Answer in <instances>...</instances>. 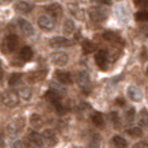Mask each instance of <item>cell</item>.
<instances>
[{
    "label": "cell",
    "instance_id": "6da1fadb",
    "mask_svg": "<svg viewBox=\"0 0 148 148\" xmlns=\"http://www.w3.org/2000/svg\"><path fill=\"white\" fill-rule=\"evenodd\" d=\"M88 13H90V18L94 22H103L109 16V10L105 7H91Z\"/></svg>",
    "mask_w": 148,
    "mask_h": 148
},
{
    "label": "cell",
    "instance_id": "7a4b0ae2",
    "mask_svg": "<svg viewBox=\"0 0 148 148\" xmlns=\"http://www.w3.org/2000/svg\"><path fill=\"white\" fill-rule=\"evenodd\" d=\"M1 101L7 108H14L20 101V95L13 90H7L1 95Z\"/></svg>",
    "mask_w": 148,
    "mask_h": 148
},
{
    "label": "cell",
    "instance_id": "3957f363",
    "mask_svg": "<svg viewBox=\"0 0 148 148\" xmlns=\"http://www.w3.org/2000/svg\"><path fill=\"white\" fill-rule=\"evenodd\" d=\"M23 127H25V120H23L22 117L17 118V120H14V121H12V122H10L9 125L7 126V134H8V136H12V138L17 136L18 134H20L21 131L23 130Z\"/></svg>",
    "mask_w": 148,
    "mask_h": 148
},
{
    "label": "cell",
    "instance_id": "277c9868",
    "mask_svg": "<svg viewBox=\"0 0 148 148\" xmlns=\"http://www.w3.org/2000/svg\"><path fill=\"white\" fill-rule=\"evenodd\" d=\"M44 97H46V100L48 103H51V104H53L55 107H56L59 113L64 112V107L61 105V97H60V95L57 94L55 90H48V91L44 94Z\"/></svg>",
    "mask_w": 148,
    "mask_h": 148
},
{
    "label": "cell",
    "instance_id": "5b68a950",
    "mask_svg": "<svg viewBox=\"0 0 148 148\" xmlns=\"http://www.w3.org/2000/svg\"><path fill=\"white\" fill-rule=\"evenodd\" d=\"M69 61V56H68L66 52L62 51H57L51 53V62L56 66H65Z\"/></svg>",
    "mask_w": 148,
    "mask_h": 148
},
{
    "label": "cell",
    "instance_id": "8992f818",
    "mask_svg": "<svg viewBox=\"0 0 148 148\" xmlns=\"http://www.w3.org/2000/svg\"><path fill=\"white\" fill-rule=\"evenodd\" d=\"M108 61H109V56H108V51L105 49H99L95 53V62L101 70H107Z\"/></svg>",
    "mask_w": 148,
    "mask_h": 148
},
{
    "label": "cell",
    "instance_id": "52a82bcc",
    "mask_svg": "<svg viewBox=\"0 0 148 148\" xmlns=\"http://www.w3.org/2000/svg\"><path fill=\"white\" fill-rule=\"evenodd\" d=\"M75 79H77V83H78L79 88L83 90L84 92H88L91 90V81H90V77L86 72H79L77 74Z\"/></svg>",
    "mask_w": 148,
    "mask_h": 148
},
{
    "label": "cell",
    "instance_id": "ba28073f",
    "mask_svg": "<svg viewBox=\"0 0 148 148\" xmlns=\"http://www.w3.org/2000/svg\"><path fill=\"white\" fill-rule=\"evenodd\" d=\"M18 46V38L14 34H9V35L5 36L4 42H3V48H4V52H13Z\"/></svg>",
    "mask_w": 148,
    "mask_h": 148
},
{
    "label": "cell",
    "instance_id": "9c48e42d",
    "mask_svg": "<svg viewBox=\"0 0 148 148\" xmlns=\"http://www.w3.org/2000/svg\"><path fill=\"white\" fill-rule=\"evenodd\" d=\"M38 25L42 30L52 31L55 29V20L49 16H42V17L38 18Z\"/></svg>",
    "mask_w": 148,
    "mask_h": 148
},
{
    "label": "cell",
    "instance_id": "30bf717a",
    "mask_svg": "<svg viewBox=\"0 0 148 148\" xmlns=\"http://www.w3.org/2000/svg\"><path fill=\"white\" fill-rule=\"evenodd\" d=\"M49 46L53 48H64V47L73 46V42L69 40L68 38H64V36H53L49 40Z\"/></svg>",
    "mask_w": 148,
    "mask_h": 148
},
{
    "label": "cell",
    "instance_id": "8fae6325",
    "mask_svg": "<svg viewBox=\"0 0 148 148\" xmlns=\"http://www.w3.org/2000/svg\"><path fill=\"white\" fill-rule=\"evenodd\" d=\"M46 12L49 14V17L57 20V18H60L62 16L64 10H62V7L59 4V3H52V4H49L46 7Z\"/></svg>",
    "mask_w": 148,
    "mask_h": 148
},
{
    "label": "cell",
    "instance_id": "7c38bea8",
    "mask_svg": "<svg viewBox=\"0 0 148 148\" xmlns=\"http://www.w3.org/2000/svg\"><path fill=\"white\" fill-rule=\"evenodd\" d=\"M43 138H44V142H46V144L48 147H55L57 144V142H59V139H57V135L55 134L53 130H51V129H46V130L43 131Z\"/></svg>",
    "mask_w": 148,
    "mask_h": 148
},
{
    "label": "cell",
    "instance_id": "4fadbf2b",
    "mask_svg": "<svg viewBox=\"0 0 148 148\" xmlns=\"http://www.w3.org/2000/svg\"><path fill=\"white\" fill-rule=\"evenodd\" d=\"M17 23H18V27H20V30L22 31L23 35L31 36L34 34V27H33V25H31L29 21L23 20V18H20V20L17 21Z\"/></svg>",
    "mask_w": 148,
    "mask_h": 148
},
{
    "label": "cell",
    "instance_id": "5bb4252c",
    "mask_svg": "<svg viewBox=\"0 0 148 148\" xmlns=\"http://www.w3.org/2000/svg\"><path fill=\"white\" fill-rule=\"evenodd\" d=\"M27 138H29V140H30V143L34 144L35 147H38V148L44 147V143H46V142H44L43 135H40V134L36 133V131H31V133L27 135Z\"/></svg>",
    "mask_w": 148,
    "mask_h": 148
},
{
    "label": "cell",
    "instance_id": "9a60e30c",
    "mask_svg": "<svg viewBox=\"0 0 148 148\" xmlns=\"http://www.w3.org/2000/svg\"><path fill=\"white\" fill-rule=\"evenodd\" d=\"M127 96L130 100L133 101H142L143 99V94H142V90L136 86H129L127 88Z\"/></svg>",
    "mask_w": 148,
    "mask_h": 148
},
{
    "label": "cell",
    "instance_id": "2e32d148",
    "mask_svg": "<svg viewBox=\"0 0 148 148\" xmlns=\"http://www.w3.org/2000/svg\"><path fill=\"white\" fill-rule=\"evenodd\" d=\"M18 57H20L22 61H31V60H33V57H34L33 48H31V47H29V46L22 47V48H21V51H20Z\"/></svg>",
    "mask_w": 148,
    "mask_h": 148
},
{
    "label": "cell",
    "instance_id": "e0dca14e",
    "mask_svg": "<svg viewBox=\"0 0 148 148\" xmlns=\"http://www.w3.org/2000/svg\"><path fill=\"white\" fill-rule=\"evenodd\" d=\"M69 12L77 20H84V10L78 4H69Z\"/></svg>",
    "mask_w": 148,
    "mask_h": 148
},
{
    "label": "cell",
    "instance_id": "ac0fdd59",
    "mask_svg": "<svg viewBox=\"0 0 148 148\" xmlns=\"http://www.w3.org/2000/svg\"><path fill=\"white\" fill-rule=\"evenodd\" d=\"M55 77H56L57 81L62 84H70L73 81L72 75H70L68 72H62V70H57V72L55 73Z\"/></svg>",
    "mask_w": 148,
    "mask_h": 148
},
{
    "label": "cell",
    "instance_id": "d6986e66",
    "mask_svg": "<svg viewBox=\"0 0 148 148\" xmlns=\"http://www.w3.org/2000/svg\"><path fill=\"white\" fill-rule=\"evenodd\" d=\"M16 10L20 13H23V14H26V13L31 12V9H33V5L30 4V3L27 1H23V0H21V1H18L17 4L14 5Z\"/></svg>",
    "mask_w": 148,
    "mask_h": 148
},
{
    "label": "cell",
    "instance_id": "ffe728a7",
    "mask_svg": "<svg viewBox=\"0 0 148 148\" xmlns=\"http://www.w3.org/2000/svg\"><path fill=\"white\" fill-rule=\"evenodd\" d=\"M44 77H46V70H36V72H33L27 75V81L31 82V83H35L38 81H43Z\"/></svg>",
    "mask_w": 148,
    "mask_h": 148
},
{
    "label": "cell",
    "instance_id": "44dd1931",
    "mask_svg": "<svg viewBox=\"0 0 148 148\" xmlns=\"http://www.w3.org/2000/svg\"><path fill=\"white\" fill-rule=\"evenodd\" d=\"M110 142H112V146L114 148H127V142L120 135H114Z\"/></svg>",
    "mask_w": 148,
    "mask_h": 148
},
{
    "label": "cell",
    "instance_id": "7402d4cb",
    "mask_svg": "<svg viewBox=\"0 0 148 148\" xmlns=\"http://www.w3.org/2000/svg\"><path fill=\"white\" fill-rule=\"evenodd\" d=\"M91 121L92 123H94L95 126H97V127H103L104 126V117H103V114L100 112H94L91 114Z\"/></svg>",
    "mask_w": 148,
    "mask_h": 148
},
{
    "label": "cell",
    "instance_id": "603a6c76",
    "mask_svg": "<svg viewBox=\"0 0 148 148\" xmlns=\"http://www.w3.org/2000/svg\"><path fill=\"white\" fill-rule=\"evenodd\" d=\"M103 38L105 39V40L110 42V43H118V44H122V40L120 39V36L117 35V34L112 33V31H107V33L103 34Z\"/></svg>",
    "mask_w": 148,
    "mask_h": 148
},
{
    "label": "cell",
    "instance_id": "cb8c5ba5",
    "mask_svg": "<svg viewBox=\"0 0 148 148\" xmlns=\"http://www.w3.org/2000/svg\"><path fill=\"white\" fill-rule=\"evenodd\" d=\"M103 139L99 134H95L94 136L91 138L90 140V144H88V148H103Z\"/></svg>",
    "mask_w": 148,
    "mask_h": 148
},
{
    "label": "cell",
    "instance_id": "d4e9b609",
    "mask_svg": "<svg viewBox=\"0 0 148 148\" xmlns=\"http://www.w3.org/2000/svg\"><path fill=\"white\" fill-rule=\"evenodd\" d=\"M18 95H20V99H22V100H30L33 92H31L30 87L23 86V87H21V88L18 90Z\"/></svg>",
    "mask_w": 148,
    "mask_h": 148
},
{
    "label": "cell",
    "instance_id": "484cf974",
    "mask_svg": "<svg viewBox=\"0 0 148 148\" xmlns=\"http://www.w3.org/2000/svg\"><path fill=\"white\" fill-rule=\"evenodd\" d=\"M30 125L33 126L34 129H40L43 126V118L39 114H33L30 117Z\"/></svg>",
    "mask_w": 148,
    "mask_h": 148
},
{
    "label": "cell",
    "instance_id": "4316f807",
    "mask_svg": "<svg viewBox=\"0 0 148 148\" xmlns=\"http://www.w3.org/2000/svg\"><path fill=\"white\" fill-rule=\"evenodd\" d=\"M21 78H22V75H21L20 73L10 74L9 79H8V84H9V86H17V84L21 82Z\"/></svg>",
    "mask_w": 148,
    "mask_h": 148
},
{
    "label": "cell",
    "instance_id": "83f0119b",
    "mask_svg": "<svg viewBox=\"0 0 148 148\" xmlns=\"http://www.w3.org/2000/svg\"><path fill=\"white\" fill-rule=\"evenodd\" d=\"M138 122L140 126H147L148 125V112L147 109H142L140 113H139V118Z\"/></svg>",
    "mask_w": 148,
    "mask_h": 148
},
{
    "label": "cell",
    "instance_id": "f1b7e54d",
    "mask_svg": "<svg viewBox=\"0 0 148 148\" xmlns=\"http://www.w3.org/2000/svg\"><path fill=\"white\" fill-rule=\"evenodd\" d=\"M94 49H95V46L90 40H83L82 42V51H83V53L88 55V53H91Z\"/></svg>",
    "mask_w": 148,
    "mask_h": 148
},
{
    "label": "cell",
    "instance_id": "f546056e",
    "mask_svg": "<svg viewBox=\"0 0 148 148\" xmlns=\"http://www.w3.org/2000/svg\"><path fill=\"white\" fill-rule=\"evenodd\" d=\"M74 30H75V25H74V22L72 20H66L64 23V33L68 34V35H70L72 33H74Z\"/></svg>",
    "mask_w": 148,
    "mask_h": 148
},
{
    "label": "cell",
    "instance_id": "4dcf8cb0",
    "mask_svg": "<svg viewBox=\"0 0 148 148\" xmlns=\"http://www.w3.org/2000/svg\"><path fill=\"white\" fill-rule=\"evenodd\" d=\"M127 134L131 138H140L143 135V131H142L140 127H130L127 130Z\"/></svg>",
    "mask_w": 148,
    "mask_h": 148
},
{
    "label": "cell",
    "instance_id": "1f68e13d",
    "mask_svg": "<svg viewBox=\"0 0 148 148\" xmlns=\"http://www.w3.org/2000/svg\"><path fill=\"white\" fill-rule=\"evenodd\" d=\"M135 20L139 22H148V12H144V10L138 12L135 14Z\"/></svg>",
    "mask_w": 148,
    "mask_h": 148
},
{
    "label": "cell",
    "instance_id": "d6a6232c",
    "mask_svg": "<svg viewBox=\"0 0 148 148\" xmlns=\"http://www.w3.org/2000/svg\"><path fill=\"white\" fill-rule=\"evenodd\" d=\"M126 120H127V122H133L134 121V117H135V109L134 108H130L129 110H126Z\"/></svg>",
    "mask_w": 148,
    "mask_h": 148
},
{
    "label": "cell",
    "instance_id": "836d02e7",
    "mask_svg": "<svg viewBox=\"0 0 148 148\" xmlns=\"http://www.w3.org/2000/svg\"><path fill=\"white\" fill-rule=\"evenodd\" d=\"M110 120H112V122L114 123L116 127H118V126H120V118H118V113L117 112H112V113H110Z\"/></svg>",
    "mask_w": 148,
    "mask_h": 148
},
{
    "label": "cell",
    "instance_id": "e575fe53",
    "mask_svg": "<svg viewBox=\"0 0 148 148\" xmlns=\"http://www.w3.org/2000/svg\"><path fill=\"white\" fill-rule=\"evenodd\" d=\"M27 147L29 144L25 140H21V139H18V140H16L13 143V148H27Z\"/></svg>",
    "mask_w": 148,
    "mask_h": 148
},
{
    "label": "cell",
    "instance_id": "d590c367",
    "mask_svg": "<svg viewBox=\"0 0 148 148\" xmlns=\"http://www.w3.org/2000/svg\"><path fill=\"white\" fill-rule=\"evenodd\" d=\"M133 148H148V143L147 142H138L136 144H134Z\"/></svg>",
    "mask_w": 148,
    "mask_h": 148
},
{
    "label": "cell",
    "instance_id": "8d00e7d4",
    "mask_svg": "<svg viewBox=\"0 0 148 148\" xmlns=\"http://www.w3.org/2000/svg\"><path fill=\"white\" fill-rule=\"evenodd\" d=\"M94 3H99V4H103V5H110L112 4V0H91Z\"/></svg>",
    "mask_w": 148,
    "mask_h": 148
},
{
    "label": "cell",
    "instance_id": "74e56055",
    "mask_svg": "<svg viewBox=\"0 0 148 148\" xmlns=\"http://www.w3.org/2000/svg\"><path fill=\"white\" fill-rule=\"evenodd\" d=\"M135 4L139 7H144V5H148V0H135Z\"/></svg>",
    "mask_w": 148,
    "mask_h": 148
},
{
    "label": "cell",
    "instance_id": "f35d334b",
    "mask_svg": "<svg viewBox=\"0 0 148 148\" xmlns=\"http://www.w3.org/2000/svg\"><path fill=\"white\" fill-rule=\"evenodd\" d=\"M116 104L120 105V107H123V105H125V99H122V97H117V99H116Z\"/></svg>",
    "mask_w": 148,
    "mask_h": 148
},
{
    "label": "cell",
    "instance_id": "ab89813d",
    "mask_svg": "<svg viewBox=\"0 0 148 148\" xmlns=\"http://www.w3.org/2000/svg\"><path fill=\"white\" fill-rule=\"evenodd\" d=\"M10 1H13V0H3V3H10Z\"/></svg>",
    "mask_w": 148,
    "mask_h": 148
},
{
    "label": "cell",
    "instance_id": "60d3db41",
    "mask_svg": "<svg viewBox=\"0 0 148 148\" xmlns=\"http://www.w3.org/2000/svg\"><path fill=\"white\" fill-rule=\"evenodd\" d=\"M147 75H148V68H147Z\"/></svg>",
    "mask_w": 148,
    "mask_h": 148
}]
</instances>
